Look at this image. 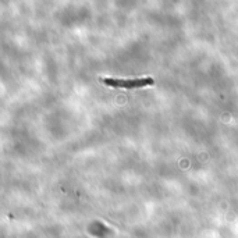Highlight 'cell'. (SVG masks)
<instances>
[{
	"label": "cell",
	"mask_w": 238,
	"mask_h": 238,
	"mask_svg": "<svg viewBox=\"0 0 238 238\" xmlns=\"http://www.w3.org/2000/svg\"><path fill=\"white\" fill-rule=\"evenodd\" d=\"M102 82L107 86L114 88H124V89H134V88H143V86L152 85L155 81L150 77H142V78L134 79H120V78H102Z\"/></svg>",
	"instance_id": "6da1fadb"
}]
</instances>
